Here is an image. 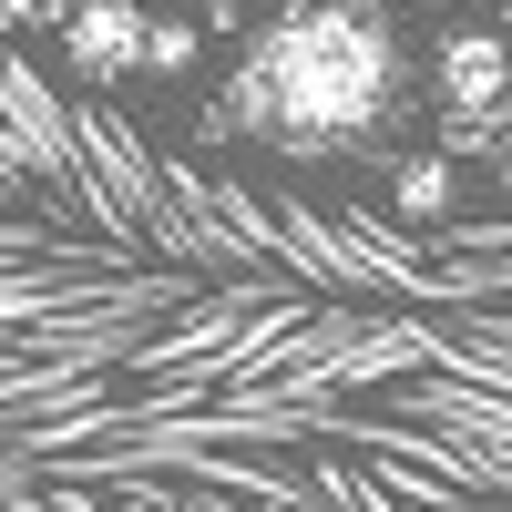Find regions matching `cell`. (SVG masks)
Here are the masks:
<instances>
[{"instance_id":"6da1fadb","label":"cell","mask_w":512,"mask_h":512,"mask_svg":"<svg viewBox=\"0 0 512 512\" xmlns=\"http://www.w3.org/2000/svg\"><path fill=\"white\" fill-rule=\"evenodd\" d=\"M400 113H410V41L379 0H297L246 41L226 82V123L297 164L359 154Z\"/></svg>"},{"instance_id":"7a4b0ae2","label":"cell","mask_w":512,"mask_h":512,"mask_svg":"<svg viewBox=\"0 0 512 512\" xmlns=\"http://www.w3.org/2000/svg\"><path fill=\"white\" fill-rule=\"evenodd\" d=\"M431 93H441L451 154L502 144V134H512V41H502V31H451L441 62H431Z\"/></svg>"},{"instance_id":"3957f363","label":"cell","mask_w":512,"mask_h":512,"mask_svg":"<svg viewBox=\"0 0 512 512\" xmlns=\"http://www.w3.org/2000/svg\"><path fill=\"white\" fill-rule=\"evenodd\" d=\"M144 0H72L62 11V52H72V82H134L144 72Z\"/></svg>"},{"instance_id":"277c9868","label":"cell","mask_w":512,"mask_h":512,"mask_svg":"<svg viewBox=\"0 0 512 512\" xmlns=\"http://www.w3.org/2000/svg\"><path fill=\"white\" fill-rule=\"evenodd\" d=\"M441 205H451V164H441V154L400 164V216H441Z\"/></svg>"},{"instance_id":"5b68a950","label":"cell","mask_w":512,"mask_h":512,"mask_svg":"<svg viewBox=\"0 0 512 512\" xmlns=\"http://www.w3.org/2000/svg\"><path fill=\"white\" fill-rule=\"evenodd\" d=\"M144 72H195V21H154L144 31Z\"/></svg>"},{"instance_id":"8992f818","label":"cell","mask_w":512,"mask_h":512,"mask_svg":"<svg viewBox=\"0 0 512 512\" xmlns=\"http://www.w3.org/2000/svg\"><path fill=\"white\" fill-rule=\"evenodd\" d=\"M52 11H72V0H0V31H31V21H52Z\"/></svg>"},{"instance_id":"52a82bcc","label":"cell","mask_w":512,"mask_h":512,"mask_svg":"<svg viewBox=\"0 0 512 512\" xmlns=\"http://www.w3.org/2000/svg\"><path fill=\"white\" fill-rule=\"evenodd\" d=\"M502 185H512V144H502Z\"/></svg>"},{"instance_id":"ba28073f","label":"cell","mask_w":512,"mask_h":512,"mask_svg":"<svg viewBox=\"0 0 512 512\" xmlns=\"http://www.w3.org/2000/svg\"><path fill=\"white\" fill-rule=\"evenodd\" d=\"M502 41H512V0H502Z\"/></svg>"}]
</instances>
